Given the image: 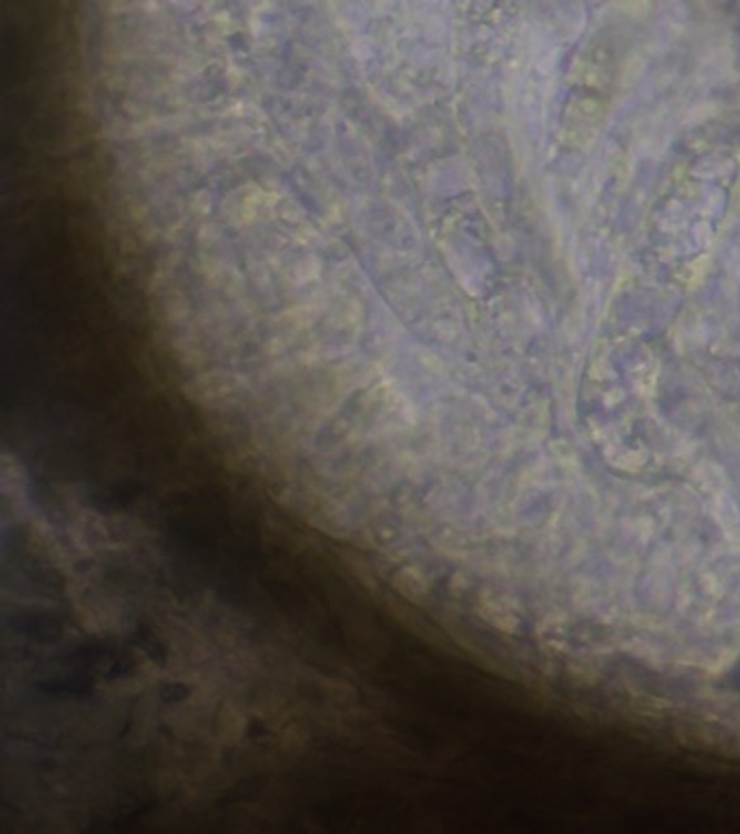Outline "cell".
I'll list each match as a JSON object with an SVG mask.
<instances>
[{
  "label": "cell",
  "mask_w": 740,
  "mask_h": 834,
  "mask_svg": "<svg viewBox=\"0 0 740 834\" xmlns=\"http://www.w3.org/2000/svg\"><path fill=\"white\" fill-rule=\"evenodd\" d=\"M391 583L400 594L409 597L412 602L421 600L423 595H428V589H431V578H428L415 563H404L402 567L395 569Z\"/></svg>",
  "instance_id": "1"
}]
</instances>
